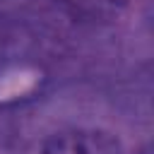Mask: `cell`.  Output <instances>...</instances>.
I'll return each instance as SVG.
<instances>
[{
	"label": "cell",
	"instance_id": "obj_1",
	"mask_svg": "<svg viewBox=\"0 0 154 154\" xmlns=\"http://www.w3.org/2000/svg\"><path fill=\"white\" fill-rule=\"evenodd\" d=\"M38 154H123L120 140L101 128H67L43 140Z\"/></svg>",
	"mask_w": 154,
	"mask_h": 154
},
{
	"label": "cell",
	"instance_id": "obj_2",
	"mask_svg": "<svg viewBox=\"0 0 154 154\" xmlns=\"http://www.w3.org/2000/svg\"><path fill=\"white\" fill-rule=\"evenodd\" d=\"M142 154H149V152H142Z\"/></svg>",
	"mask_w": 154,
	"mask_h": 154
}]
</instances>
